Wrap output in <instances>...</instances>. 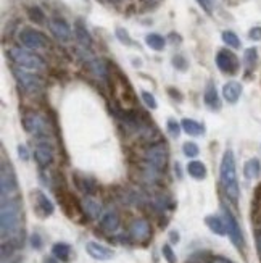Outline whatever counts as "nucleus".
Returning <instances> with one entry per match:
<instances>
[{
    "label": "nucleus",
    "instance_id": "1",
    "mask_svg": "<svg viewBox=\"0 0 261 263\" xmlns=\"http://www.w3.org/2000/svg\"><path fill=\"white\" fill-rule=\"evenodd\" d=\"M21 200L20 197H8L2 199V208H0V226H2V237L12 239L20 234L21 229Z\"/></svg>",
    "mask_w": 261,
    "mask_h": 263
},
{
    "label": "nucleus",
    "instance_id": "2",
    "mask_svg": "<svg viewBox=\"0 0 261 263\" xmlns=\"http://www.w3.org/2000/svg\"><path fill=\"white\" fill-rule=\"evenodd\" d=\"M219 179L226 197L232 203L239 202L240 189L237 181V168H235V157L232 150H226L221 160V168H219Z\"/></svg>",
    "mask_w": 261,
    "mask_h": 263
},
{
    "label": "nucleus",
    "instance_id": "3",
    "mask_svg": "<svg viewBox=\"0 0 261 263\" xmlns=\"http://www.w3.org/2000/svg\"><path fill=\"white\" fill-rule=\"evenodd\" d=\"M7 57L16 65V67L24 68V70L37 71V70H42L45 67L44 60L40 59L39 55H36V54H32L31 50H28V48L10 47L7 50Z\"/></svg>",
    "mask_w": 261,
    "mask_h": 263
},
{
    "label": "nucleus",
    "instance_id": "4",
    "mask_svg": "<svg viewBox=\"0 0 261 263\" xmlns=\"http://www.w3.org/2000/svg\"><path fill=\"white\" fill-rule=\"evenodd\" d=\"M144 159L155 170L165 171L166 167H168V160H169L168 145L165 142H153V144H150L145 149V152H144Z\"/></svg>",
    "mask_w": 261,
    "mask_h": 263
},
{
    "label": "nucleus",
    "instance_id": "5",
    "mask_svg": "<svg viewBox=\"0 0 261 263\" xmlns=\"http://www.w3.org/2000/svg\"><path fill=\"white\" fill-rule=\"evenodd\" d=\"M0 192H2V199L18 197V181L13 167L7 160H2L0 165Z\"/></svg>",
    "mask_w": 261,
    "mask_h": 263
},
{
    "label": "nucleus",
    "instance_id": "6",
    "mask_svg": "<svg viewBox=\"0 0 261 263\" xmlns=\"http://www.w3.org/2000/svg\"><path fill=\"white\" fill-rule=\"evenodd\" d=\"M13 76L16 81H18L20 87L24 90V92H28L31 95H36L44 89V79L39 75H36V73H29L26 70H21L20 67H15Z\"/></svg>",
    "mask_w": 261,
    "mask_h": 263
},
{
    "label": "nucleus",
    "instance_id": "7",
    "mask_svg": "<svg viewBox=\"0 0 261 263\" xmlns=\"http://www.w3.org/2000/svg\"><path fill=\"white\" fill-rule=\"evenodd\" d=\"M23 126L29 134L36 136L37 141H48V125L40 115L29 112L23 117Z\"/></svg>",
    "mask_w": 261,
    "mask_h": 263
},
{
    "label": "nucleus",
    "instance_id": "8",
    "mask_svg": "<svg viewBox=\"0 0 261 263\" xmlns=\"http://www.w3.org/2000/svg\"><path fill=\"white\" fill-rule=\"evenodd\" d=\"M18 39L21 45H24L29 50H40V48H47L50 45V40L42 32L32 28H23L18 34Z\"/></svg>",
    "mask_w": 261,
    "mask_h": 263
},
{
    "label": "nucleus",
    "instance_id": "9",
    "mask_svg": "<svg viewBox=\"0 0 261 263\" xmlns=\"http://www.w3.org/2000/svg\"><path fill=\"white\" fill-rule=\"evenodd\" d=\"M216 65L226 75H235L240 68V62L237 59V55L231 50H227V48H221V50L216 54Z\"/></svg>",
    "mask_w": 261,
    "mask_h": 263
},
{
    "label": "nucleus",
    "instance_id": "10",
    "mask_svg": "<svg viewBox=\"0 0 261 263\" xmlns=\"http://www.w3.org/2000/svg\"><path fill=\"white\" fill-rule=\"evenodd\" d=\"M223 210H224V221H226L227 234H229L232 244L239 250H245V239H243L242 229H240V226L237 223V220H235V217L227 208H223Z\"/></svg>",
    "mask_w": 261,
    "mask_h": 263
},
{
    "label": "nucleus",
    "instance_id": "11",
    "mask_svg": "<svg viewBox=\"0 0 261 263\" xmlns=\"http://www.w3.org/2000/svg\"><path fill=\"white\" fill-rule=\"evenodd\" d=\"M58 199H60V203L64 210V213L75 221H83V217H84V208L83 205H79V202L73 197L71 194L64 192V194H58Z\"/></svg>",
    "mask_w": 261,
    "mask_h": 263
},
{
    "label": "nucleus",
    "instance_id": "12",
    "mask_svg": "<svg viewBox=\"0 0 261 263\" xmlns=\"http://www.w3.org/2000/svg\"><path fill=\"white\" fill-rule=\"evenodd\" d=\"M48 28H50L52 31V34L61 40V42H68V40H71L73 37V31L70 24L64 21L63 18H52V20H48Z\"/></svg>",
    "mask_w": 261,
    "mask_h": 263
},
{
    "label": "nucleus",
    "instance_id": "13",
    "mask_svg": "<svg viewBox=\"0 0 261 263\" xmlns=\"http://www.w3.org/2000/svg\"><path fill=\"white\" fill-rule=\"evenodd\" d=\"M34 159L40 167H48L53 162V147L48 141H37Z\"/></svg>",
    "mask_w": 261,
    "mask_h": 263
},
{
    "label": "nucleus",
    "instance_id": "14",
    "mask_svg": "<svg viewBox=\"0 0 261 263\" xmlns=\"http://www.w3.org/2000/svg\"><path fill=\"white\" fill-rule=\"evenodd\" d=\"M32 199H34V203H36V210L40 217H50L52 213L55 212V207L52 200L48 199V197L42 192V191H34L32 192Z\"/></svg>",
    "mask_w": 261,
    "mask_h": 263
},
{
    "label": "nucleus",
    "instance_id": "15",
    "mask_svg": "<svg viewBox=\"0 0 261 263\" xmlns=\"http://www.w3.org/2000/svg\"><path fill=\"white\" fill-rule=\"evenodd\" d=\"M150 225L147 220H134L133 225L129 228V234L134 241L137 242H144L150 237Z\"/></svg>",
    "mask_w": 261,
    "mask_h": 263
},
{
    "label": "nucleus",
    "instance_id": "16",
    "mask_svg": "<svg viewBox=\"0 0 261 263\" xmlns=\"http://www.w3.org/2000/svg\"><path fill=\"white\" fill-rule=\"evenodd\" d=\"M86 250L92 258L100 260V261L110 260V258H113V255H115V252H113L111 249L105 247V245H102L99 242H94V241H89L86 244Z\"/></svg>",
    "mask_w": 261,
    "mask_h": 263
},
{
    "label": "nucleus",
    "instance_id": "17",
    "mask_svg": "<svg viewBox=\"0 0 261 263\" xmlns=\"http://www.w3.org/2000/svg\"><path fill=\"white\" fill-rule=\"evenodd\" d=\"M242 84L239 81H229V83H226L223 86V97L226 102L229 103H237L239 98L242 95Z\"/></svg>",
    "mask_w": 261,
    "mask_h": 263
},
{
    "label": "nucleus",
    "instance_id": "18",
    "mask_svg": "<svg viewBox=\"0 0 261 263\" xmlns=\"http://www.w3.org/2000/svg\"><path fill=\"white\" fill-rule=\"evenodd\" d=\"M203 102L211 110H221V98L218 95L216 86L213 83H208L205 87V92H203Z\"/></svg>",
    "mask_w": 261,
    "mask_h": 263
},
{
    "label": "nucleus",
    "instance_id": "19",
    "mask_svg": "<svg viewBox=\"0 0 261 263\" xmlns=\"http://www.w3.org/2000/svg\"><path fill=\"white\" fill-rule=\"evenodd\" d=\"M87 68L94 76H97L99 79H108L110 68H108V63L103 59H92L87 63Z\"/></svg>",
    "mask_w": 261,
    "mask_h": 263
},
{
    "label": "nucleus",
    "instance_id": "20",
    "mask_svg": "<svg viewBox=\"0 0 261 263\" xmlns=\"http://www.w3.org/2000/svg\"><path fill=\"white\" fill-rule=\"evenodd\" d=\"M75 37L78 39V42L83 45V47H86V48H89L92 45V36H91V32L87 31V28H86V24L81 21V20H78L76 23H75Z\"/></svg>",
    "mask_w": 261,
    "mask_h": 263
},
{
    "label": "nucleus",
    "instance_id": "21",
    "mask_svg": "<svg viewBox=\"0 0 261 263\" xmlns=\"http://www.w3.org/2000/svg\"><path fill=\"white\" fill-rule=\"evenodd\" d=\"M100 228L105 233H115L119 228V215L113 210L107 212L100 220Z\"/></svg>",
    "mask_w": 261,
    "mask_h": 263
},
{
    "label": "nucleus",
    "instance_id": "22",
    "mask_svg": "<svg viewBox=\"0 0 261 263\" xmlns=\"http://www.w3.org/2000/svg\"><path fill=\"white\" fill-rule=\"evenodd\" d=\"M205 225L210 228L211 233H215L218 236H226L227 234V228H226V221L221 217L216 215H208L205 218Z\"/></svg>",
    "mask_w": 261,
    "mask_h": 263
},
{
    "label": "nucleus",
    "instance_id": "23",
    "mask_svg": "<svg viewBox=\"0 0 261 263\" xmlns=\"http://www.w3.org/2000/svg\"><path fill=\"white\" fill-rule=\"evenodd\" d=\"M181 126H182L184 133L189 134V136H202L203 133H205V126H203L202 123L192 120V118H184L181 121Z\"/></svg>",
    "mask_w": 261,
    "mask_h": 263
},
{
    "label": "nucleus",
    "instance_id": "24",
    "mask_svg": "<svg viewBox=\"0 0 261 263\" xmlns=\"http://www.w3.org/2000/svg\"><path fill=\"white\" fill-rule=\"evenodd\" d=\"M187 173L189 176H192L193 179H205L207 178V167L205 163L200 162V160H192L189 162V165H187Z\"/></svg>",
    "mask_w": 261,
    "mask_h": 263
},
{
    "label": "nucleus",
    "instance_id": "25",
    "mask_svg": "<svg viewBox=\"0 0 261 263\" xmlns=\"http://www.w3.org/2000/svg\"><path fill=\"white\" fill-rule=\"evenodd\" d=\"M83 208H84L86 215H89L91 218H99L100 212H102V205L95 199H92V197H86L83 200Z\"/></svg>",
    "mask_w": 261,
    "mask_h": 263
},
{
    "label": "nucleus",
    "instance_id": "26",
    "mask_svg": "<svg viewBox=\"0 0 261 263\" xmlns=\"http://www.w3.org/2000/svg\"><path fill=\"white\" fill-rule=\"evenodd\" d=\"M243 175L247 179H255L261 175V162L258 159H250L243 167Z\"/></svg>",
    "mask_w": 261,
    "mask_h": 263
},
{
    "label": "nucleus",
    "instance_id": "27",
    "mask_svg": "<svg viewBox=\"0 0 261 263\" xmlns=\"http://www.w3.org/2000/svg\"><path fill=\"white\" fill-rule=\"evenodd\" d=\"M52 253L56 260L60 261H70V255H71V247L67 242H56L52 247Z\"/></svg>",
    "mask_w": 261,
    "mask_h": 263
},
{
    "label": "nucleus",
    "instance_id": "28",
    "mask_svg": "<svg viewBox=\"0 0 261 263\" xmlns=\"http://www.w3.org/2000/svg\"><path fill=\"white\" fill-rule=\"evenodd\" d=\"M145 44L149 45V47L152 48V50L161 52L163 48H165V45H166V40L163 39V36L152 32V34H147V36H145Z\"/></svg>",
    "mask_w": 261,
    "mask_h": 263
},
{
    "label": "nucleus",
    "instance_id": "29",
    "mask_svg": "<svg viewBox=\"0 0 261 263\" xmlns=\"http://www.w3.org/2000/svg\"><path fill=\"white\" fill-rule=\"evenodd\" d=\"M256 62H258V50L255 47H250L243 54V63H245V67L248 71H253L255 67H256Z\"/></svg>",
    "mask_w": 261,
    "mask_h": 263
},
{
    "label": "nucleus",
    "instance_id": "30",
    "mask_svg": "<svg viewBox=\"0 0 261 263\" xmlns=\"http://www.w3.org/2000/svg\"><path fill=\"white\" fill-rule=\"evenodd\" d=\"M221 37H223V42H224L227 47L240 48V39H239V36L235 34L234 31H224Z\"/></svg>",
    "mask_w": 261,
    "mask_h": 263
},
{
    "label": "nucleus",
    "instance_id": "31",
    "mask_svg": "<svg viewBox=\"0 0 261 263\" xmlns=\"http://www.w3.org/2000/svg\"><path fill=\"white\" fill-rule=\"evenodd\" d=\"M28 16H29V20L34 21L36 24H44V21H45V13L36 5L28 8Z\"/></svg>",
    "mask_w": 261,
    "mask_h": 263
},
{
    "label": "nucleus",
    "instance_id": "32",
    "mask_svg": "<svg viewBox=\"0 0 261 263\" xmlns=\"http://www.w3.org/2000/svg\"><path fill=\"white\" fill-rule=\"evenodd\" d=\"M76 184H78V187L81 189V191L83 192H86V194H92L95 189H94V183L89 178H76Z\"/></svg>",
    "mask_w": 261,
    "mask_h": 263
},
{
    "label": "nucleus",
    "instance_id": "33",
    "mask_svg": "<svg viewBox=\"0 0 261 263\" xmlns=\"http://www.w3.org/2000/svg\"><path fill=\"white\" fill-rule=\"evenodd\" d=\"M166 129H168V134L171 137H179V134H181V131H182V126H181V123H177L176 120L169 118L166 123Z\"/></svg>",
    "mask_w": 261,
    "mask_h": 263
},
{
    "label": "nucleus",
    "instance_id": "34",
    "mask_svg": "<svg viewBox=\"0 0 261 263\" xmlns=\"http://www.w3.org/2000/svg\"><path fill=\"white\" fill-rule=\"evenodd\" d=\"M182 149H184V155L185 157H189V159H193V157H197L200 149H199V145L195 144V142H185L182 145Z\"/></svg>",
    "mask_w": 261,
    "mask_h": 263
},
{
    "label": "nucleus",
    "instance_id": "35",
    "mask_svg": "<svg viewBox=\"0 0 261 263\" xmlns=\"http://www.w3.org/2000/svg\"><path fill=\"white\" fill-rule=\"evenodd\" d=\"M115 34H116V37H118V40H119L121 44H124V45H133V39H130L129 32H127L124 28H116Z\"/></svg>",
    "mask_w": 261,
    "mask_h": 263
},
{
    "label": "nucleus",
    "instance_id": "36",
    "mask_svg": "<svg viewBox=\"0 0 261 263\" xmlns=\"http://www.w3.org/2000/svg\"><path fill=\"white\" fill-rule=\"evenodd\" d=\"M141 97H142V100L145 102V105L149 107L150 110H155V109H157V107H158L157 98L153 97V94L147 92V90H142V92H141Z\"/></svg>",
    "mask_w": 261,
    "mask_h": 263
},
{
    "label": "nucleus",
    "instance_id": "37",
    "mask_svg": "<svg viewBox=\"0 0 261 263\" xmlns=\"http://www.w3.org/2000/svg\"><path fill=\"white\" fill-rule=\"evenodd\" d=\"M173 67L179 71H185L187 67H189V63H187V60L184 59L182 55H174V59H173Z\"/></svg>",
    "mask_w": 261,
    "mask_h": 263
},
{
    "label": "nucleus",
    "instance_id": "38",
    "mask_svg": "<svg viewBox=\"0 0 261 263\" xmlns=\"http://www.w3.org/2000/svg\"><path fill=\"white\" fill-rule=\"evenodd\" d=\"M161 252H163V257L166 258L168 263H176V253L173 252V249H171V245L165 244V245H163Z\"/></svg>",
    "mask_w": 261,
    "mask_h": 263
},
{
    "label": "nucleus",
    "instance_id": "39",
    "mask_svg": "<svg viewBox=\"0 0 261 263\" xmlns=\"http://www.w3.org/2000/svg\"><path fill=\"white\" fill-rule=\"evenodd\" d=\"M31 244H32V247H34L36 250H40V249H42V237H40L37 233H34L31 236Z\"/></svg>",
    "mask_w": 261,
    "mask_h": 263
},
{
    "label": "nucleus",
    "instance_id": "40",
    "mask_svg": "<svg viewBox=\"0 0 261 263\" xmlns=\"http://www.w3.org/2000/svg\"><path fill=\"white\" fill-rule=\"evenodd\" d=\"M248 37H250L251 40H261V26L251 28L250 32H248Z\"/></svg>",
    "mask_w": 261,
    "mask_h": 263
},
{
    "label": "nucleus",
    "instance_id": "41",
    "mask_svg": "<svg viewBox=\"0 0 261 263\" xmlns=\"http://www.w3.org/2000/svg\"><path fill=\"white\" fill-rule=\"evenodd\" d=\"M197 4L203 8V12L207 15H211V12H213V5H211L208 0H197Z\"/></svg>",
    "mask_w": 261,
    "mask_h": 263
},
{
    "label": "nucleus",
    "instance_id": "42",
    "mask_svg": "<svg viewBox=\"0 0 261 263\" xmlns=\"http://www.w3.org/2000/svg\"><path fill=\"white\" fill-rule=\"evenodd\" d=\"M18 157L23 160V162H28L29 160V153H28V149L24 145H18Z\"/></svg>",
    "mask_w": 261,
    "mask_h": 263
},
{
    "label": "nucleus",
    "instance_id": "43",
    "mask_svg": "<svg viewBox=\"0 0 261 263\" xmlns=\"http://www.w3.org/2000/svg\"><path fill=\"white\" fill-rule=\"evenodd\" d=\"M255 244H256V252L261 258V229L255 233Z\"/></svg>",
    "mask_w": 261,
    "mask_h": 263
},
{
    "label": "nucleus",
    "instance_id": "44",
    "mask_svg": "<svg viewBox=\"0 0 261 263\" xmlns=\"http://www.w3.org/2000/svg\"><path fill=\"white\" fill-rule=\"evenodd\" d=\"M168 94H171V97H173L174 100H179V102L182 100V95H181V92H179V90H174L173 87H169V89H168Z\"/></svg>",
    "mask_w": 261,
    "mask_h": 263
},
{
    "label": "nucleus",
    "instance_id": "45",
    "mask_svg": "<svg viewBox=\"0 0 261 263\" xmlns=\"http://www.w3.org/2000/svg\"><path fill=\"white\" fill-rule=\"evenodd\" d=\"M211 263H232V261L224 258V257H213V258H211Z\"/></svg>",
    "mask_w": 261,
    "mask_h": 263
},
{
    "label": "nucleus",
    "instance_id": "46",
    "mask_svg": "<svg viewBox=\"0 0 261 263\" xmlns=\"http://www.w3.org/2000/svg\"><path fill=\"white\" fill-rule=\"evenodd\" d=\"M256 213H258V217L261 218V191L256 197Z\"/></svg>",
    "mask_w": 261,
    "mask_h": 263
},
{
    "label": "nucleus",
    "instance_id": "47",
    "mask_svg": "<svg viewBox=\"0 0 261 263\" xmlns=\"http://www.w3.org/2000/svg\"><path fill=\"white\" fill-rule=\"evenodd\" d=\"M169 237H171V242H179V234H177V231H171V233H169Z\"/></svg>",
    "mask_w": 261,
    "mask_h": 263
},
{
    "label": "nucleus",
    "instance_id": "48",
    "mask_svg": "<svg viewBox=\"0 0 261 263\" xmlns=\"http://www.w3.org/2000/svg\"><path fill=\"white\" fill-rule=\"evenodd\" d=\"M174 171L177 173V178H182V175H181V165H179L177 162H176V165H174Z\"/></svg>",
    "mask_w": 261,
    "mask_h": 263
},
{
    "label": "nucleus",
    "instance_id": "49",
    "mask_svg": "<svg viewBox=\"0 0 261 263\" xmlns=\"http://www.w3.org/2000/svg\"><path fill=\"white\" fill-rule=\"evenodd\" d=\"M44 263H58V261H56V258H52V257H47V258L44 260Z\"/></svg>",
    "mask_w": 261,
    "mask_h": 263
},
{
    "label": "nucleus",
    "instance_id": "50",
    "mask_svg": "<svg viewBox=\"0 0 261 263\" xmlns=\"http://www.w3.org/2000/svg\"><path fill=\"white\" fill-rule=\"evenodd\" d=\"M208 2H210L211 5H215V4H216V0H208Z\"/></svg>",
    "mask_w": 261,
    "mask_h": 263
},
{
    "label": "nucleus",
    "instance_id": "51",
    "mask_svg": "<svg viewBox=\"0 0 261 263\" xmlns=\"http://www.w3.org/2000/svg\"><path fill=\"white\" fill-rule=\"evenodd\" d=\"M111 2H118V0H111Z\"/></svg>",
    "mask_w": 261,
    "mask_h": 263
}]
</instances>
